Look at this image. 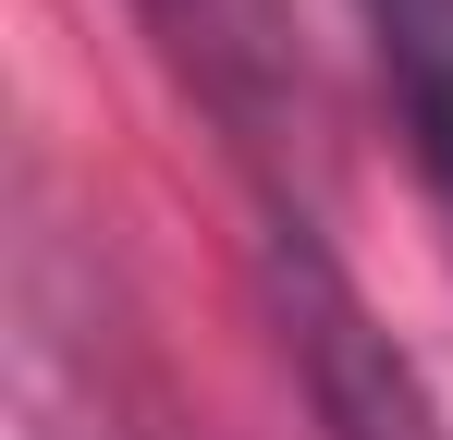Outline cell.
Segmentation results:
<instances>
[{
  "instance_id": "6da1fadb",
  "label": "cell",
  "mask_w": 453,
  "mask_h": 440,
  "mask_svg": "<svg viewBox=\"0 0 453 440\" xmlns=\"http://www.w3.org/2000/svg\"><path fill=\"white\" fill-rule=\"evenodd\" d=\"M148 37L172 49V73L221 110V135L245 159H306L319 135V98H306V49H295V12L282 0H135Z\"/></svg>"
},
{
  "instance_id": "7a4b0ae2",
  "label": "cell",
  "mask_w": 453,
  "mask_h": 440,
  "mask_svg": "<svg viewBox=\"0 0 453 440\" xmlns=\"http://www.w3.org/2000/svg\"><path fill=\"white\" fill-rule=\"evenodd\" d=\"M270 269H282V330H295V367H306V391H319V416H331V440H441L417 367L368 330V306L306 245V220H282V257Z\"/></svg>"
},
{
  "instance_id": "3957f363",
  "label": "cell",
  "mask_w": 453,
  "mask_h": 440,
  "mask_svg": "<svg viewBox=\"0 0 453 440\" xmlns=\"http://www.w3.org/2000/svg\"><path fill=\"white\" fill-rule=\"evenodd\" d=\"M380 37V86L404 110V159L441 209V245H453V0H356Z\"/></svg>"
}]
</instances>
